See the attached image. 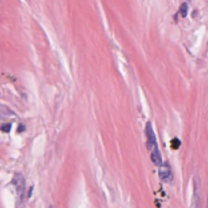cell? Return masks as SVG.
<instances>
[{
    "label": "cell",
    "instance_id": "7",
    "mask_svg": "<svg viewBox=\"0 0 208 208\" xmlns=\"http://www.w3.org/2000/svg\"><path fill=\"white\" fill-rule=\"evenodd\" d=\"M49 208H54V207H53V206H50Z\"/></svg>",
    "mask_w": 208,
    "mask_h": 208
},
{
    "label": "cell",
    "instance_id": "2",
    "mask_svg": "<svg viewBox=\"0 0 208 208\" xmlns=\"http://www.w3.org/2000/svg\"><path fill=\"white\" fill-rule=\"evenodd\" d=\"M12 183L13 185L15 186L18 196L19 197V199L22 200L23 197V194H25V178H23L22 174H16L12 180Z\"/></svg>",
    "mask_w": 208,
    "mask_h": 208
},
{
    "label": "cell",
    "instance_id": "6",
    "mask_svg": "<svg viewBox=\"0 0 208 208\" xmlns=\"http://www.w3.org/2000/svg\"><path fill=\"white\" fill-rule=\"evenodd\" d=\"M10 128H11V125L10 124H7V125H4L1 127V130L3 132H9L10 131Z\"/></svg>",
    "mask_w": 208,
    "mask_h": 208
},
{
    "label": "cell",
    "instance_id": "3",
    "mask_svg": "<svg viewBox=\"0 0 208 208\" xmlns=\"http://www.w3.org/2000/svg\"><path fill=\"white\" fill-rule=\"evenodd\" d=\"M145 135H146V139H147L148 148L152 147L153 145L158 144V143H156L154 131H153V128H152V125L150 122H147V124L145 126Z\"/></svg>",
    "mask_w": 208,
    "mask_h": 208
},
{
    "label": "cell",
    "instance_id": "5",
    "mask_svg": "<svg viewBox=\"0 0 208 208\" xmlns=\"http://www.w3.org/2000/svg\"><path fill=\"white\" fill-rule=\"evenodd\" d=\"M180 13L182 14L183 18H185L187 15V13H188V6H187L186 3H183L182 5H181L180 7Z\"/></svg>",
    "mask_w": 208,
    "mask_h": 208
},
{
    "label": "cell",
    "instance_id": "4",
    "mask_svg": "<svg viewBox=\"0 0 208 208\" xmlns=\"http://www.w3.org/2000/svg\"><path fill=\"white\" fill-rule=\"evenodd\" d=\"M149 150H150V158H151L152 162L154 163L155 166H161L163 162H162V154H161V152H159V149L158 147V144L153 145L152 147L149 148Z\"/></svg>",
    "mask_w": 208,
    "mask_h": 208
},
{
    "label": "cell",
    "instance_id": "1",
    "mask_svg": "<svg viewBox=\"0 0 208 208\" xmlns=\"http://www.w3.org/2000/svg\"><path fill=\"white\" fill-rule=\"evenodd\" d=\"M158 175L159 178L165 183H170L173 181V173H172V169H170V166L168 162H163L162 165L159 166L158 170Z\"/></svg>",
    "mask_w": 208,
    "mask_h": 208
}]
</instances>
